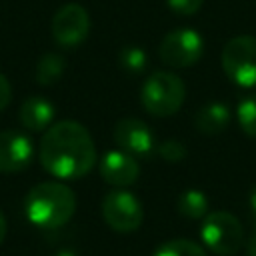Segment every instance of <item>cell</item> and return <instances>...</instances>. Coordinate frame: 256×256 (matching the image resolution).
Here are the masks:
<instances>
[{"label":"cell","instance_id":"6da1fadb","mask_svg":"<svg viewBox=\"0 0 256 256\" xmlns=\"http://www.w3.org/2000/svg\"><path fill=\"white\" fill-rule=\"evenodd\" d=\"M40 164L48 174L62 180L86 176L96 164L90 132L76 120L54 122L40 140Z\"/></svg>","mask_w":256,"mask_h":256},{"label":"cell","instance_id":"7a4b0ae2","mask_svg":"<svg viewBox=\"0 0 256 256\" xmlns=\"http://www.w3.org/2000/svg\"><path fill=\"white\" fill-rule=\"evenodd\" d=\"M24 210L34 226L42 230H54L72 218L76 210V194L64 182H40L28 192Z\"/></svg>","mask_w":256,"mask_h":256},{"label":"cell","instance_id":"3957f363","mask_svg":"<svg viewBox=\"0 0 256 256\" xmlns=\"http://www.w3.org/2000/svg\"><path fill=\"white\" fill-rule=\"evenodd\" d=\"M186 98L184 82L166 70H158L146 76L142 90H140V102L142 108L158 118L172 116L180 110Z\"/></svg>","mask_w":256,"mask_h":256},{"label":"cell","instance_id":"277c9868","mask_svg":"<svg viewBox=\"0 0 256 256\" xmlns=\"http://www.w3.org/2000/svg\"><path fill=\"white\" fill-rule=\"evenodd\" d=\"M200 236H202L204 246L218 256L236 254L244 240L240 220L232 212H226V210L208 212L202 220Z\"/></svg>","mask_w":256,"mask_h":256},{"label":"cell","instance_id":"5b68a950","mask_svg":"<svg viewBox=\"0 0 256 256\" xmlns=\"http://www.w3.org/2000/svg\"><path fill=\"white\" fill-rule=\"evenodd\" d=\"M222 68L240 88H256V36H234L222 50Z\"/></svg>","mask_w":256,"mask_h":256},{"label":"cell","instance_id":"8992f818","mask_svg":"<svg viewBox=\"0 0 256 256\" xmlns=\"http://www.w3.org/2000/svg\"><path fill=\"white\" fill-rule=\"evenodd\" d=\"M160 60L172 68H188L204 54V40L192 28H178L168 32L158 46Z\"/></svg>","mask_w":256,"mask_h":256},{"label":"cell","instance_id":"52a82bcc","mask_svg":"<svg viewBox=\"0 0 256 256\" xmlns=\"http://www.w3.org/2000/svg\"><path fill=\"white\" fill-rule=\"evenodd\" d=\"M102 216L112 230H116L120 234H128V232H134L140 228V224L144 220V210L132 192L120 188V190H114L104 196Z\"/></svg>","mask_w":256,"mask_h":256},{"label":"cell","instance_id":"ba28073f","mask_svg":"<svg viewBox=\"0 0 256 256\" xmlns=\"http://www.w3.org/2000/svg\"><path fill=\"white\" fill-rule=\"evenodd\" d=\"M90 32V16L84 6L64 4L52 18V38L64 48H74L86 40Z\"/></svg>","mask_w":256,"mask_h":256},{"label":"cell","instance_id":"9c48e42d","mask_svg":"<svg viewBox=\"0 0 256 256\" xmlns=\"http://www.w3.org/2000/svg\"><path fill=\"white\" fill-rule=\"evenodd\" d=\"M112 136L120 150L132 154L134 158L150 156V152L154 150V134L148 124L138 118H120L114 124Z\"/></svg>","mask_w":256,"mask_h":256},{"label":"cell","instance_id":"30bf717a","mask_svg":"<svg viewBox=\"0 0 256 256\" xmlns=\"http://www.w3.org/2000/svg\"><path fill=\"white\" fill-rule=\"evenodd\" d=\"M100 176L114 188H128L140 176L136 158L124 150H108L100 158Z\"/></svg>","mask_w":256,"mask_h":256},{"label":"cell","instance_id":"8fae6325","mask_svg":"<svg viewBox=\"0 0 256 256\" xmlns=\"http://www.w3.org/2000/svg\"><path fill=\"white\" fill-rule=\"evenodd\" d=\"M34 146L28 136L16 130L0 132V172H20L28 168Z\"/></svg>","mask_w":256,"mask_h":256},{"label":"cell","instance_id":"7c38bea8","mask_svg":"<svg viewBox=\"0 0 256 256\" xmlns=\"http://www.w3.org/2000/svg\"><path fill=\"white\" fill-rule=\"evenodd\" d=\"M54 116H56V110H54L52 102L42 96L28 98L18 110L20 124L24 128H28L30 132H42V130L50 128L54 124Z\"/></svg>","mask_w":256,"mask_h":256},{"label":"cell","instance_id":"4fadbf2b","mask_svg":"<svg viewBox=\"0 0 256 256\" xmlns=\"http://www.w3.org/2000/svg\"><path fill=\"white\" fill-rule=\"evenodd\" d=\"M228 122H230V110L224 102H210L202 106L194 116V126L206 136L220 134L228 126Z\"/></svg>","mask_w":256,"mask_h":256},{"label":"cell","instance_id":"5bb4252c","mask_svg":"<svg viewBox=\"0 0 256 256\" xmlns=\"http://www.w3.org/2000/svg\"><path fill=\"white\" fill-rule=\"evenodd\" d=\"M176 208L184 218H192V220L204 218L208 214V196L202 190L190 188V190L180 194V198L176 202Z\"/></svg>","mask_w":256,"mask_h":256},{"label":"cell","instance_id":"9a60e30c","mask_svg":"<svg viewBox=\"0 0 256 256\" xmlns=\"http://www.w3.org/2000/svg\"><path fill=\"white\" fill-rule=\"evenodd\" d=\"M64 70H66V60L60 54L48 52L36 64V82H40L42 86H50L62 78Z\"/></svg>","mask_w":256,"mask_h":256},{"label":"cell","instance_id":"2e32d148","mask_svg":"<svg viewBox=\"0 0 256 256\" xmlns=\"http://www.w3.org/2000/svg\"><path fill=\"white\" fill-rule=\"evenodd\" d=\"M152 256H206V252L200 244H196L192 240L178 238V240L160 244Z\"/></svg>","mask_w":256,"mask_h":256},{"label":"cell","instance_id":"e0dca14e","mask_svg":"<svg viewBox=\"0 0 256 256\" xmlns=\"http://www.w3.org/2000/svg\"><path fill=\"white\" fill-rule=\"evenodd\" d=\"M236 118L242 132L250 138H256V94H250L238 102Z\"/></svg>","mask_w":256,"mask_h":256},{"label":"cell","instance_id":"ac0fdd59","mask_svg":"<svg viewBox=\"0 0 256 256\" xmlns=\"http://www.w3.org/2000/svg\"><path fill=\"white\" fill-rule=\"evenodd\" d=\"M148 64V56L138 46H126L120 52V66L130 74H140Z\"/></svg>","mask_w":256,"mask_h":256},{"label":"cell","instance_id":"d6986e66","mask_svg":"<svg viewBox=\"0 0 256 256\" xmlns=\"http://www.w3.org/2000/svg\"><path fill=\"white\" fill-rule=\"evenodd\" d=\"M158 154L168 162H180L186 158V146L180 140H164L158 146Z\"/></svg>","mask_w":256,"mask_h":256},{"label":"cell","instance_id":"ffe728a7","mask_svg":"<svg viewBox=\"0 0 256 256\" xmlns=\"http://www.w3.org/2000/svg\"><path fill=\"white\" fill-rule=\"evenodd\" d=\"M204 0H166L168 8L180 16H192L202 8Z\"/></svg>","mask_w":256,"mask_h":256},{"label":"cell","instance_id":"44dd1931","mask_svg":"<svg viewBox=\"0 0 256 256\" xmlns=\"http://www.w3.org/2000/svg\"><path fill=\"white\" fill-rule=\"evenodd\" d=\"M10 98H12V88H10V82H8V78H6V76L0 72V110H4V108L8 106Z\"/></svg>","mask_w":256,"mask_h":256},{"label":"cell","instance_id":"7402d4cb","mask_svg":"<svg viewBox=\"0 0 256 256\" xmlns=\"http://www.w3.org/2000/svg\"><path fill=\"white\" fill-rule=\"evenodd\" d=\"M4 238H6V218H4V214L0 212V244L4 242Z\"/></svg>","mask_w":256,"mask_h":256},{"label":"cell","instance_id":"603a6c76","mask_svg":"<svg viewBox=\"0 0 256 256\" xmlns=\"http://www.w3.org/2000/svg\"><path fill=\"white\" fill-rule=\"evenodd\" d=\"M248 256H256V230L250 238V244H248Z\"/></svg>","mask_w":256,"mask_h":256},{"label":"cell","instance_id":"cb8c5ba5","mask_svg":"<svg viewBox=\"0 0 256 256\" xmlns=\"http://www.w3.org/2000/svg\"><path fill=\"white\" fill-rule=\"evenodd\" d=\"M250 210L256 214V188H254L252 194H250Z\"/></svg>","mask_w":256,"mask_h":256},{"label":"cell","instance_id":"d4e9b609","mask_svg":"<svg viewBox=\"0 0 256 256\" xmlns=\"http://www.w3.org/2000/svg\"><path fill=\"white\" fill-rule=\"evenodd\" d=\"M56 256H74V252H70V250H62V252H58Z\"/></svg>","mask_w":256,"mask_h":256}]
</instances>
